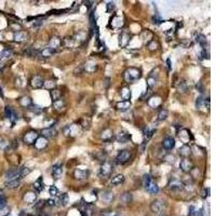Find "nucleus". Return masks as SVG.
<instances>
[{
  "label": "nucleus",
  "mask_w": 216,
  "mask_h": 216,
  "mask_svg": "<svg viewBox=\"0 0 216 216\" xmlns=\"http://www.w3.org/2000/svg\"><path fill=\"white\" fill-rule=\"evenodd\" d=\"M123 77H124V80L128 83H133V82L137 81L142 77V71L138 68H135V67H130L124 71Z\"/></svg>",
  "instance_id": "f257e3e1"
},
{
  "label": "nucleus",
  "mask_w": 216,
  "mask_h": 216,
  "mask_svg": "<svg viewBox=\"0 0 216 216\" xmlns=\"http://www.w3.org/2000/svg\"><path fill=\"white\" fill-rule=\"evenodd\" d=\"M39 137V134L37 133V131L35 130H30L28 132H26L23 136V140L25 144L27 145H33L36 142V140Z\"/></svg>",
  "instance_id": "f03ea898"
},
{
  "label": "nucleus",
  "mask_w": 216,
  "mask_h": 216,
  "mask_svg": "<svg viewBox=\"0 0 216 216\" xmlns=\"http://www.w3.org/2000/svg\"><path fill=\"white\" fill-rule=\"evenodd\" d=\"M179 166H181V170L184 173H189V172H191L193 170V163L189 158H183L181 160Z\"/></svg>",
  "instance_id": "7ed1b4c3"
},
{
  "label": "nucleus",
  "mask_w": 216,
  "mask_h": 216,
  "mask_svg": "<svg viewBox=\"0 0 216 216\" xmlns=\"http://www.w3.org/2000/svg\"><path fill=\"white\" fill-rule=\"evenodd\" d=\"M113 172V164L110 162L105 161L103 164L101 166V169H99V175L101 176H109Z\"/></svg>",
  "instance_id": "20e7f679"
},
{
  "label": "nucleus",
  "mask_w": 216,
  "mask_h": 216,
  "mask_svg": "<svg viewBox=\"0 0 216 216\" xmlns=\"http://www.w3.org/2000/svg\"><path fill=\"white\" fill-rule=\"evenodd\" d=\"M167 186H169V188L171 189L172 191H178V190H182V189L184 188L183 182L178 178H172Z\"/></svg>",
  "instance_id": "39448f33"
},
{
  "label": "nucleus",
  "mask_w": 216,
  "mask_h": 216,
  "mask_svg": "<svg viewBox=\"0 0 216 216\" xmlns=\"http://www.w3.org/2000/svg\"><path fill=\"white\" fill-rule=\"evenodd\" d=\"M164 202L161 200H155L152 201L151 205H150V208H151V211L155 213V214H160V213L163 211L164 208Z\"/></svg>",
  "instance_id": "423d86ee"
},
{
  "label": "nucleus",
  "mask_w": 216,
  "mask_h": 216,
  "mask_svg": "<svg viewBox=\"0 0 216 216\" xmlns=\"http://www.w3.org/2000/svg\"><path fill=\"white\" fill-rule=\"evenodd\" d=\"M130 158H131V152L129 150H121L117 155V162L123 164L125 162H128L130 160Z\"/></svg>",
  "instance_id": "0eeeda50"
},
{
  "label": "nucleus",
  "mask_w": 216,
  "mask_h": 216,
  "mask_svg": "<svg viewBox=\"0 0 216 216\" xmlns=\"http://www.w3.org/2000/svg\"><path fill=\"white\" fill-rule=\"evenodd\" d=\"M79 132H80L79 125H77V124L68 125V127H66L64 129V133L66 136H76Z\"/></svg>",
  "instance_id": "6e6552de"
},
{
  "label": "nucleus",
  "mask_w": 216,
  "mask_h": 216,
  "mask_svg": "<svg viewBox=\"0 0 216 216\" xmlns=\"http://www.w3.org/2000/svg\"><path fill=\"white\" fill-rule=\"evenodd\" d=\"M130 138H131V135L124 130L120 131V132L116 135V140H117V142L120 143V144H124V143H127Z\"/></svg>",
  "instance_id": "1a4fd4ad"
},
{
  "label": "nucleus",
  "mask_w": 216,
  "mask_h": 216,
  "mask_svg": "<svg viewBox=\"0 0 216 216\" xmlns=\"http://www.w3.org/2000/svg\"><path fill=\"white\" fill-rule=\"evenodd\" d=\"M43 79L41 78L40 76H34L33 78L30 79V86H31V88L33 89H40V88H42L43 87Z\"/></svg>",
  "instance_id": "9d476101"
},
{
  "label": "nucleus",
  "mask_w": 216,
  "mask_h": 216,
  "mask_svg": "<svg viewBox=\"0 0 216 216\" xmlns=\"http://www.w3.org/2000/svg\"><path fill=\"white\" fill-rule=\"evenodd\" d=\"M131 40V36L128 33H122L119 36V45L121 48H125L128 47V45L130 43Z\"/></svg>",
  "instance_id": "9b49d317"
},
{
  "label": "nucleus",
  "mask_w": 216,
  "mask_h": 216,
  "mask_svg": "<svg viewBox=\"0 0 216 216\" xmlns=\"http://www.w3.org/2000/svg\"><path fill=\"white\" fill-rule=\"evenodd\" d=\"M62 173H63L62 164L57 163V164H54V166H52V171H51V174H52V177L55 179V181H57V179L60 178L61 175H62Z\"/></svg>",
  "instance_id": "f8f14e48"
},
{
  "label": "nucleus",
  "mask_w": 216,
  "mask_h": 216,
  "mask_svg": "<svg viewBox=\"0 0 216 216\" xmlns=\"http://www.w3.org/2000/svg\"><path fill=\"white\" fill-rule=\"evenodd\" d=\"M34 145H35V148L37 150H42L48 146V140L42 136H39L36 140V142L34 143Z\"/></svg>",
  "instance_id": "ddd939ff"
},
{
  "label": "nucleus",
  "mask_w": 216,
  "mask_h": 216,
  "mask_svg": "<svg viewBox=\"0 0 216 216\" xmlns=\"http://www.w3.org/2000/svg\"><path fill=\"white\" fill-rule=\"evenodd\" d=\"M162 146H163V148L166 150L173 149V148L175 147V140L171 136H167L164 138L163 142H162Z\"/></svg>",
  "instance_id": "4468645a"
},
{
  "label": "nucleus",
  "mask_w": 216,
  "mask_h": 216,
  "mask_svg": "<svg viewBox=\"0 0 216 216\" xmlns=\"http://www.w3.org/2000/svg\"><path fill=\"white\" fill-rule=\"evenodd\" d=\"M90 172L88 170H82V169H77L76 171L74 172V176L76 179H79V181H82V179L88 178Z\"/></svg>",
  "instance_id": "2eb2a0df"
},
{
  "label": "nucleus",
  "mask_w": 216,
  "mask_h": 216,
  "mask_svg": "<svg viewBox=\"0 0 216 216\" xmlns=\"http://www.w3.org/2000/svg\"><path fill=\"white\" fill-rule=\"evenodd\" d=\"M56 130H55L54 128H45L43 129L42 131H41V134H42V137L45 138H52V137H55L56 136Z\"/></svg>",
  "instance_id": "dca6fc26"
},
{
  "label": "nucleus",
  "mask_w": 216,
  "mask_h": 216,
  "mask_svg": "<svg viewBox=\"0 0 216 216\" xmlns=\"http://www.w3.org/2000/svg\"><path fill=\"white\" fill-rule=\"evenodd\" d=\"M18 178H20L18 169H11L6 173V182H11V181H14V179H18Z\"/></svg>",
  "instance_id": "f3484780"
},
{
  "label": "nucleus",
  "mask_w": 216,
  "mask_h": 216,
  "mask_svg": "<svg viewBox=\"0 0 216 216\" xmlns=\"http://www.w3.org/2000/svg\"><path fill=\"white\" fill-rule=\"evenodd\" d=\"M23 199L26 203H29V204L35 203L36 199H37V193H36L35 191H27V192H25Z\"/></svg>",
  "instance_id": "a211bd4d"
},
{
  "label": "nucleus",
  "mask_w": 216,
  "mask_h": 216,
  "mask_svg": "<svg viewBox=\"0 0 216 216\" xmlns=\"http://www.w3.org/2000/svg\"><path fill=\"white\" fill-rule=\"evenodd\" d=\"M4 115H6V117L8 118L9 120H11L13 123H14V121L18 119L16 113L12 109V107H10V106H7V107L4 108Z\"/></svg>",
  "instance_id": "6ab92c4d"
},
{
  "label": "nucleus",
  "mask_w": 216,
  "mask_h": 216,
  "mask_svg": "<svg viewBox=\"0 0 216 216\" xmlns=\"http://www.w3.org/2000/svg\"><path fill=\"white\" fill-rule=\"evenodd\" d=\"M178 154H179V156H182L183 158H188L191 155V148L187 144H184L183 146L178 149Z\"/></svg>",
  "instance_id": "aec40b11"
},
{
  "label": "nucleus",
  "mask_w": 216,
  "mask_h": 216,
  "mask_svg": "<svg viewBox=\"0 0 216 216\" xmlns=\"http://www.w3.org/2000/svg\"><path fill=\"white\" fill-rule=\"evenodd\" d=\"M130 107H131V102L130 101H121V102H118V103L116 104V108L120 111H127L130 109Z\"/></svg>",
  "instance_id": "412c9836"
},
{
  "label": "nucleus",
  "mask_w": 216,
  "mask_h": 216,
  "mask_svg": "<svg viewBox=\"0 0 216 216\" xmlns=\"http://www.w3.org/2000/svg\"><path fill=\"white\" fill-rule=\"evenodd\" d=\"M145 189H146L147 192H149L150 195H156V193H158V191H159V186L157 185V183H155L154 181H151L146 186V188Z\"/></svg>",
  "instance_id": "4be33fe9"
},
{
  "label": "nucleus",
  "mask_w": 216,
  "mask_h": 216,
  "mask_svg": "<svg viewBox=\"0 0 216 216\" xmlns=\"http://www.w3.org/2000/svg\"><path fill=\"white\" fill-rule=\"evenodd\" d=\"M61 45H62V40H61V38L56 37V36H53L50 39V48H52V49L56 50L57 48L61 47Z\"/></svg>",
  "instance_id": "5701e85b"
},
{
  "label": "nucleus",
  "mask_w": 216,
  "mask_h": 216,
  "mask_svg": "<svg viewBox=\"0 0 216 216\" xmlns=\"http://www.w3.org/2000/svg\"><path fill=\"white\" fill-rule=\"evenodd\" d=\"M34 189H35V192H41V191L43 190V188H45V185H43V182H42V177H39V178L37 179V181L34 183Z\"/></svg>",
  "instance_id": "b1692460"
},
{
  "label": "nucleus",
  "mask_w": 216,
  "mask_h": 216,
  "mask_svg": "<svg viewBox=\"0 0 216 216\" xmlns=\"http://www.w3.org/2000/svg\"><path fill=\"white\" fill-rule=\"evenodd\" d=\"M96 69H97V65H96V63L93 62V61H89V62H87V64L84 65V70H86L87 72H94Z\"/></svg>",
  "instance_id": "393cba45"
},
{
  "label": "nucleus",
  "mask_w": 216,
  "mask_h": 216,
  "mask_svg": "<svg viewBox=\"0 0 216 216\" xmlns=\"http://www.w3.org/2000/svg\"><path fill=\"white\" fill-rule=\"evenodd\" d=\"M120 95L123 101H129L131 98V90L128 87H123L120 90Z\"/></svg>",
  "instance_id": "a878e982"
},
{
  "label": "nucleus",
  "mask_w": 216,
  "mask_h": 216,
  "mask_svg": "<svg viewBox=\"0 0 216 216\" xmlns=\"http://www.w3.org/2000/svg\"><path fill=\"white\" fill-rule=\"evenodd\" d=\"M27 38V34L25 31H18V33H14V40L16 42H23V41L26 40Z\"/></svg>",
  "instance_id": "bb28decb"
},
{
  "label": "nucleus",
  "mask_w": 216,
  "mask_h": 216,
  "mask_svg": "<svg viewBox=\"0 0 216 216\" xmlns=\"http://www.w3.org/2000/svg\"><path fill=\"white\" fill-rule=\"evenodd\" d=\"M18 103H20V105L22 106V107L28 108L31 104H33V101H31V98L28 97V96H23V97H21L20 99H18Z\"/></svg>",
  "instance_id": "cd10ccee"
},
{
  "label": "nucleus",
  "mask_w": 216,
  "mask_h": 216,
  "mask_svg": "<svg viewBox=\"0 0 216 216\" xmlns=\"http://www.w3.org/2000/svg\"><path fill=\"white\" fill-rule=\"evenodd\" d=\"M55 53H56V50H54V49H52V48L48 47V48H45V49L41 51L40 55L42 57H50V56H52L53 54H55Z\"/></svg>",
  "instance_id": "c85d7f7f"
},
{
  "label": "nucleus",
  "mask_w": 216,
  "mask_h": 216,
  "mask_svg": "<svg viewBox=\"0 0 216 216\" xmlns=\"http://www.w3.org/2000/svg\"><path fill=\"white\" fill-rule=\"evenodd\" d=\"M124 176L122 175V174H117L115 177H113V179H111V185L113 186H117V185H121V184L124 182Z\"/></svg>",
  "instance_id": "c756f323"
},
{
  "label": "nucleus",
  "mask_w": 216,
  "mask_h": 216,
  "mask_svg": "<svg viewBox=\"0 0 216 216\" xmlns=\"http://www.w3.org/2000/svg\"><path fill=\"white\" fill-rule=\"evenodd\" d=\"M50 95H51V99H52V103H53V102H55V101H57V99L61 98V96H62V92L57 89H53L50 91Z\"/></svg>",
  "instance_id": "7c9ffc66"
},
{
  "label": "nucleus",
  "mask_w": 216,
  "mask_h": 216,
  "mask_svg": "<svg viewBox=\"0 0 216 216\" xmlns=\"http://www.w3.org/2000/svg\"><path fill=\"white\" fill-rule=\"evenodd\" d=\"M20 184H21V178H18L11 182H6V187L9 189H15L20 186Z\"/></svg>",
  "instance_id": "2f4dec72"
},
{
  "label": "nucleus",
  "mask_w": 216,
  "mask_h": 216,
  "mask_svg": "<svg viewBox=\"0 0 216 216\" xmlns=\"http://www.w3.org/2000/svg\"><path fill=\"white\" fill-rule=\"evenodd\" d=\"M111 137H113V131H111L110 129H105V130L102 132L101 138L103 140H109Z\"/></svg>",
  "instance_id": "473e14b6"
},
{
  "label": "nucleus",
  "mask_w": 216,
  "mask_h": 216,
  "mask_svg": "<svg viewBox=\"0 0 216 216\" xmlns=\"http://www.w3.org/2000/svg\"><path fill=\"white\" fill-rule=\"evenodd\" d=\"M120 201L123 203V204H129L132 201V195L130 192H125L123 195H121L120 197Z\"/></svg>",
  "instance_id": "72a5a7b5"
},
{
  "label": "nucleus",
  "mask_w": 216,
  "mask_h": 216,
  "mask_svg": "<svg viewBox=\"0 0 216 216\" xmlns=\"http://www.w3.org/2000/svg\"><path fill=\"white\" fill-rule=\"evenodd\" d=\"M52 105L55 110H62V109L65 107V102H64V99L60 98V99H57V101L53 102Z\"/></svg>",
  "instance_id": "f704fd0d"
},
{
  "label": "nucleus",
  "mask_w": 216,
  "mask_h": 216,
  "mask_svg": "<svg viewBox=\"0 0 216 216\" xmlns=\"http://www.w3.org/2000/svg\"><path fill=\"white\" fill-rule=\"evenodd\" d=\"M155 132H156V129H151L149 127L144 128V130H143L144 136H145V138H147V140H149V138L155 134Z\"/></svg>",
  "instance_id": "c9c22d12"
},
{
  "label": "nucleus",
  "mask_w": 216,
  "mask_h": 216,
  "mask_svg": "<svg viewBox=\"0 0 216 216\" xmlns=\"http://www.w3.org/2000/svg\"><path fill=\"white\" fill-rule=\"evenodd\" d=\"M28 109H29V111H31L33 113H35V115H40L43 111L42 107H40V106H38V105H34V104H31L29 107H28Z\"/></svg>",
  "instance_id": "e433bc0d"
},
{
  "label": "nucleus",
  "mask_w": 216,
  "mask_h": 216,
  "mask_svg": "<svg viewBox=\"0 0 216 216\" xmlns=\"http://www.w3.org/2000/svg\"><path fill=\"white\" fill-rule=\"evenodd\" d=\"M31 172V170L27 166H22L21 169H18V175H20V178H23V177L27 176Z\"/></svg>",
  "instance_id": "4c0bfd02"
},
{
  "label": "nucleus",
  "mask_w": 216,
  "mask_h": 216,
  "mask_svg": "<svg viewBox=\"0 0 216 216\" xmlns=\"http://www.w3.org/2000/svg\"><path fill=\"white\" fill-rule=\"evenodd\" d=\"M156 83H157V77H155L152 74H150V76L148 77V79H147V86H148V88L152 89L155 86H156Z\"/></svg>",
  "instance_id": "58836bf2"
},
{
  "label": "nucleus",
  "mask_w": 216,
  "mask_h": 216,
  "mask_svg": "<svg viewBox=\"0 0 216 216\" xmlns=\"http://www.w3.org/2000/svg\"><path fill=\"white\" fill-rule=\"evenodd\" d=\"M43 87L48 90H53V89H55V87H56V82H55V80H51V79L47 80V81L43 82Z\"/></svg>",
  "instance_id": "ea45409f"
},
{
  "label": "nucleus",
  "mask_w": 216,
  "mask_h": 216,
  "mask_svg": "<svg viewBox=\"0 0 216 216\" xmlns=\"http://www.w3.org/2000/svg\"><path fill=\"white\" fill-rule=\"evenodd\" d=\"M167 116H169V111H167L166 109H161V110L159 111V113H158V120L159 121L166 120L167 118Z\"/></svg>",
  "instance_id": "a19ab883"
},
{
  "label": "nucleus",
  "mask_w": 216,
  "mask_h": 216,
  "mask_svg": "<svg viewBox=\"0 0 216 216\" xmlns=\"http://www.w3.org/2000/svg\"><path fill=\"white\" fill-rule=\"evenodd\" d=\"M68 201H69V198L67 193H61L59 196V202L62 203V205H66L68 203Z\"/></svg>",
  "instance_id": "79ce46f5"
},
{
  "label": "nucleus",
  "mask_w": 216,
  "mask_h": 216,
  "mask_svg": "<svg viewBox=\"0 0 216 216\" xmlns=\"http://www.w3.org/2000/svg\"><path fill=\"white\" fill-rule=\"evenodd\" d=\"M102 199H103L104 201L110 202V201L113 199V193L110 192V191H105V192L103 193V196H102Z\"/></svg>",
  "instance_id": "37998d69"
},
{
  "label": "nucleus",
  "mask_w": 216,
  "mask_h": 216,
  "mask_svg": "<svg viewBox=\"0 0 216 216\" xmlns=\"http://www.w3.org/2000/svg\"><path fill=\"white\" fill-rule=\"evenodd\" d=\"M11 55H12V51L11 50H4V51H2V52L0 53V61H3V60L9 59Z\"/></svg>",
  "instance_id": "c03bdc74"
},
{
  "label": "nucleus",
  "mask_w": 216,
  "mask_h": 216,
  "mask_svg": "<svg viewBox=\"0 0 216 216\" xmlns=\"http://www.w3.org/2000/svg\"><path fill=\"white\" fill-rule=\"evenodd\" d=\"M201 212L196 208L195 205H191L189 208V216H200Z\"/></svg>",
  "instance_id": "a18cd8bd"
},
{
  "label": "nucleus",
  "mask_w": 216,
  "mask_h": 216,
  "mask_svg": "<svg viewBox=\"0 0 216 216\" xmlns=\"http://www.w3.org/2000/svg\"><path fill=\"white\" fill-rule=\"evenodd\" d=\"M147 48L150 51H155V50H157L158 48H159V43H158L156 40H151V41H149V42H148Z\"/></svg>",
  "instance_id": "49530a36"
},
{
  "label": "nucleus",
  "mask_w": 216,
  "mask_h": 216,
  "mask_svg": "<svg viewBox=\"0 0 216 216\" xmlns=\"http://www.w3.org/2000/svg\"><path fill=\"white\" fill-rule=\"evenodd\" d=\"M10 28L12 30L15 31V33H18V31H21L22 26H21V24L18 23V22H11V23H10Z\"/></svg>",
  "instance_id": "de8ad7c7"
},
{
  "label": "nucleus",
  "mask_w": 216,
  "mask_h": 216,
  "mask_svg": "<svg viewBox=\"0 0 216 216\" xmlns=\"http://www.w3.org/2000/svg\"><path fill=\"white\" fill-rule=\"evenodd\" d=\"M49 192L51 197H53V198H55V197L60 196V192H59V189L56 188L55 186H51L50 189H49Z\"/></svg>",
  "instance_id": "09e8293b"
},
{
  "label": "nucleus",
  "mask_w": 216,
  "mask_h": 216,
  "mask_svg": "<svg viewBox=\"0 0 216 216\" xmlns=\"http://www.w3.org/2000/svg\"><path fill=\"white\" fill-rule=\"evenodd\" d=\"M203 105H204V99H203L202 96H199L196 102V107L198 109H201L203 107Z\"/></svg>",
  "instance_id": "8fccbe9b"
},
{
  "label": "nucleus",
  "mask_w": 216,
  "mask_h": 216,
  "mask_svg": "<svg viewBox=\"0 0 216 216\" xmlns=\"http://www.w3.org/2000/svg\"><path fill=\"white\" fill-rule=\"evenodd\" d=\"M151 181H152V178L150 177L149 174H145L144 177H143V185H144L145 188H146V186H147L148 184H149Z\"/></svg>",
  "instance_id": "3c124183"
},
{
  "label": "nucleus",
  "mask_w": 216,
  "mask_h": 216,
  "mask_svg": "<svg viewBox=\"0 0 216 216\" xmlns=\"http://www.w3.org/2000/svg\"><path fill=\"white\" fill-rule=\"evenodd\" d=\"M75 43V39H72V37H67L64 39V45L66 47H72Z\"/></svg>",
  "instance_id": "603ef678"
},
{
  "label": "nucleus",
  "mask_w": 216,
  "mask_h": 216,
  "mask_svg": "<svg viewBox=\"0 0 216 216\" xmlns=\"http://www.w3.org/2000/svg\"><path fill=\"white\" fill-rule=\"evenodd\" d=\"M6 198H4V195L3 192H2L1 190H0V210H2V208L6 206Z\"/></svg>",
  "instance_id": "864d4df0"
},
{
  "label": "nucleus",
  "mask_w": 216,
  "mask_h": 216,
  "mask_svg": "<svg viewBox=\"0 0 216 216\" xmlns=\"http://www.w3.org/2000/svg\"><path fill=\"white\" fill-rule=\"evenodd\" d=\"M95 157L97 158L99 161H105V159H106V154L103 151V150H102V151H99V152H97V154L95 155Z\"/></svg>",
  "instance_id": "5fc2aeb1"
},
{
  "label": "nucleus",
  "mask_w": 216,
  "mask_h": 216,
  "mask_svg": "<svg viewBox=\"0 0 216 216\" xmlns=\"http://www.w3.org/2000/svg\"><path fill=\"white\" fill-rule=\"evenodd\" d=\"M90 124H91V120H90V119H88V121H87L86 119H82L81 120V125L83 129H89Z\"/></svg>",
  "instance_id": "6e6d98bb"
},
{
  "label": "nucleus",
  "mask_w": 216,
  "mask_h": 216,
  "mask_svg": "<svg viewBox=\"0 0 216 216\" xmlns=\"http://www.w3.org/2000/svg\"><path fill=\"white\" fill-rule=\"evenodd\" d=\"M115 9H116L115 2H109V3L107 4V12L108 13H111L113 11H115Z\"/></svg>",
  "instance_id": "4d7b16f0"
},
{
  "label": "nucleus",
  "mask_w": 216,
  "mask_h": 216,
  "mask_svg": "<svg viewBox=\"0 0 216 216\" xmlns=\"http://www.w3.org/2000/svg\"><path fill=\"white\" fill-rule=\"evenodd\" d=\"M8 145H9L8 140H3V138H0V148H1V149H6Z\"/></svg>",
  "instance_id": "13d9d810"
},
{
  "label": "nucleus",
  "mask_w": 216,
  "mask_h": 216,
  "mask_svg": "<svg viewBox=\"0 0 216 216\" xmlns=\"http://www.w3.org/2000/svg\"><path fill=\"white\" fill-rule=\"evenodd\" d=\"M208 195H210V188H204L202 190V192H201V197H202L203 199L208 198Z\"/></svg>",
  "instance_id": "bf43d9fd"
},
{
  "label": "nucleus",
  "mask_w": 216,
  "mask_h": 216,
  "mask_svg": "<svg viewBox=\"0 0 216 216\" xmlns=\"http://www.w3.org/2000/svg\"><path fill=\"white\" fill-rule=\"evenodd\" d=\"M56 202H57V200L55 198H52V199L47 200V204L49 206H55V205H56Z\"/></svg>",
  "instance_id": "052dcab7"
},
{
  "label": "nucleus",
  "mask_w": 216,
  "mask_h": 216,
  "mask_svg": "<svg viewBox=\"0 0 216 216\" xmlns=\"http://www.w3.org/2000/svg\"><path fill=\"white\" fill-rule=\"evenodd\" d=\"M197 89H198V91H200L201 93H203V92H204V88H203L202 82H199V83L197 84Z\"/></svg>",
  "instance_id": "680f3d73"
},
{
  "label": "nucleus",
  "mask_w": 216,
  "mask_h": 216,
  "mask_svg": "<svg viewBox=\"0 0 216 216\" xmlns=\"http://www.w3.org/2000/svg\"><path fill=\"white\" fill-rule=\"evenodd\" d=\"M166 64H167V68H169V70H171V61H170V59L166 60Z\"/></svg>",
  "instance_id": "e2e57ef3"
},
{
  "label": "nucleus",
  "mask_w": 216,
  "mask_h": 216,
  "mask_svg": "<svg viewBox=\"0 0 216 216\" xmlns=\"http://www.w3.org/2000/svg\"><path fill=\"white\" fill-rule=\"evenodd\" d=\"M83 3H86V6L88 7V8H91V3H93L92 1H84Z\"/></svg>",
  "instance_id": "0e129e2a"
},
{
  "label": "nucleus",
  "mask_w": 216,
  "mask_h": 216,
  "mask_svg": "<svg viewBox=\"0 0 216 216\" xmlns=\"http://www.w3.org/2000/svg\"><path fill=\"white\" fill-rule=\"evenodd\" d=\"M113 216H118V215H113Z\"/></svg>",
  "instance_id": "69168bd1"
}]
</instances>
